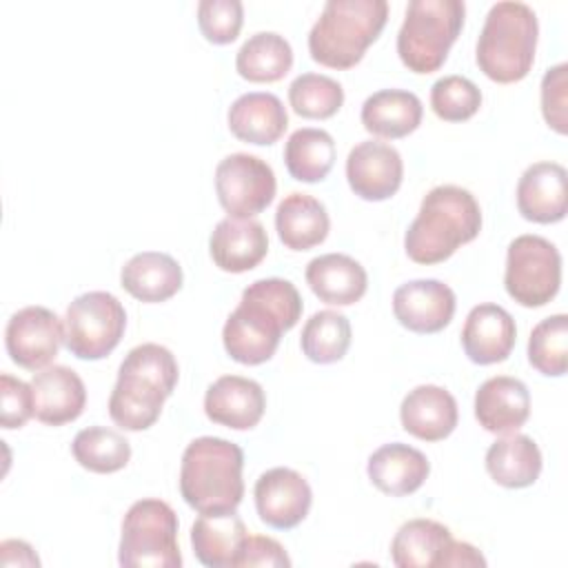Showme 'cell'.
<instances>
[{"mask_svg":"<svg viewBox=\"0 0 568 568\" xmlns=\"http://www.w3.org/2000/svg\"><path fill=\"white\" fill-rule=\"evenodd\" d=\"M424 115L422 100L413 91L382 89L368 95L362 104V124L368 133L386 140H397L413 133Z\"/></svg>","mask_w":568,"mask_h":568,"instance_id":"f1b7e54d","label":"cell"},{"mask_svg":"<svg viewBox=\"0 0 568 568\" xmlns=\"http://www.w3.org/2000/svg\"><path fill=\"white\" fill-rule=\"evenodd\" d=\"M0 408L2 428H22L33 417V390L31 384L2 373L0 375Z\"/></svg>","mask_w":568,"mask_h":568,"instance_id":"60d3db41","label":"cell"},{"mask_svg":"<svg viewBox=\"0 0 568 568\" xmlns=\"http://www.w3.org/2000/svg\"><path fill=\"white\" fill-rule=\"evenodd\" d=\"M306 284L326 304L351 306L368 286L366 268L346 253H324L306 264Z\"/></svg>","mask_w":568,"mask_h":568,"instance_id":"cb8c5ba5","label":"cell"},{"mask_svg":"<svg viewBox=\"0 0 568 568\" xmlns=\"http://www.w3.org/2000/svg\"><path fill=\"white\" fill-rule=\"evenodd\" d=\"M528 362L541 375L561 377L568 368V317L564 313L541 320L528 337Z\"/></svg>","mask_w":568,"mask_h":568,"instance_id":"d590c367","label":"cell"},{"mask_svg":"<svg viewBox=\"0 0 568 568\" xmlns=\"http://www.w3.org/2000/svg\"><path fill=\"white\" fill-rule=\"evenodd\" d=\"M253 566H266V568H282L291 566V559L284 550V546L264 535H246L235 568H253Z\"/></svg>","mask_w":568,"mask_h":568,"instance_id":"b9f144b4","label":"cell"},{"mask_svg":"<svg viewBox=\"0 0 568 568\" xmlns=\"http://www.w3.org/2000/svg\"><path fill=\"white\" fill-rule=\"evenodd\" d=\"M335 162V140L324 129L304 126L288 135L284 144V164L297 182H322Z\"/></svg>","mask_w":568,"mask_h":568,"instance_id":"d6a6232c","label":"cell"},{"mask_svg":"<svg viewBox=\"0 0 568 568\" xmlns=\"http://www.w3.org/2000/svg\"><path fill=\"white\" fill-rule=\"evenodd\" d=\"M302 317V295L293 282L282 277L255 280L242 291L240 304L226 317L222 342L231 359L257 366L268 362L282 333Z\"/></svg>","mask_w":568,"mask_h":568,"instance_id":"6da1fadb","label":"cell"},{"mask_svg":"<svg viewBox=\"0 0 568 568\" xmlns=\"http://www.w3.org/2000/svg\"><path fill=\"white\" fill-rule=\"evenodd\" d=\"M64 342V324L47 306H24L7 322L4 344L13 364L27 371L47 368Z\"/></svg>","mask_w":568,"mask_h":568,"instance_id":"7c38bea8","label":"cell"},{"mask_svg":"<svg viewBox=\"0 0 568 568\" xmlns=\"http://www.w3.org/2000/svg\"><path fill=\"white\" fill-rule=\"evenodd\" d=\"M253 497L257 515L266 526L291 530L308 515L313 490L297 470L277 466L257 477Z\"/></svg>","mask_w":568,"mask_h":568,"instance_id":"4fadbf2b","label":"cell"},{"mask_svg":"<svg viewBox=\"0 0 568 568\" xmlns=\"http://www.w3.org/2000/svg\"><path fill=\"white\" fill-rule=\"evenodd\" d=\"M226 120L237 140L260 146L277 142L288 126V113L282 100L266 91H251L235 98L229 106Z\"/></svg>","mask_w":568,"mask_h":568,"instance_id":"603a6c76","label":"cell"},{"mask_svg":"<svg viewBox=\"0 0 568 568\" xmlns=\"http://www.w3.org/2000/svg\"><path fill=\"white\" fill-rule=\"evenodd\" d=\"M486 470L504 488L532 486L541 473V450L532 437L508 433L488 446Z\"/></svg>","mask_w":568,"mask_h":568,"instance_id":"4dcf8cb0","label":"cell"},{"mask_svg":"<svg viewBox=\"0 0 568 568\" xmlns=\"http://www.w3.org/2000/svg\"><path fill=\"white\" fill-rule=\"evenodd\" d=\"M368 479L386 495L404 497L415 493L430 473L426 455L408 444L390 442L379 446L366 464Z\"/></svg>","mask_w":568,"mask_h":568,"instance_id":"d4e9b609","label":"cell"},{"mask_svg":"<svg viewBox=\"0 0 568 568\" xmlns=\"http://www.w3.org/2000/svg\"><path fill=\"white\" fill-rule=\"evenodd\" d=\"M561 284V255L541 235H519L508 244L504 286L521 306L537 308L548 304Z\"/></svg>","mask_w":568,"mask_h":568,"instance_id":"30bf717a","label":"cell"},{"mask_svg":"<svg viewBox=\"0 0 568 568\" xmlns=\"http://www.w3.org/2000/svg\"><path fill=\"white\" fill-rule=\"evenodd\" d=\"M244 453L224 437H197L182 453L180 495L200 515L235 510L244 497Z\"/></svg>","mask_w":568,"mask_h":568,"instance_id":"277c9868","label":"cell"},{"mask_svg":"<svg viewBox=\"0 0 568 568\" xmlns=\"http://www.w3.org/2000/svg\"><path fill=\"white\" fill-rule=\"evenodd\" d=\"M455 293L439 280H410L395 288V320L413 333H439L455 315Z\"/></svg>","mask_w":568,"mask_h":568,"instance_id":"9a60e30c","label":"cell"},{"mask_svg":"<svg viewBox=\"0 0 568 568\" xmlns=\"http://www.w3.org/2000/svg\"><path fill=\"white\" fill-rule=\"evenodd\" d=\"M271 164L251 153H231L215 166V193L229 217H253L275 197Z\"/></svg>","mask_w":568,"mask_h":568,"instance_id":"8fae6325","label":"cell"},{"mask_svg":"<svg viewBox=\"0 0 568 568\" xmlns=\"http://www.w3.org/2000/svg\"><path fill=\"white\" fill-rule=\"evenodd\" d=\"M457 566H486V559L475 546L453 539L444 557V568H457Z\"/></svg>","mask_w":568,"mask_h":568,"instance_id":"ee69618b","label":"cell"},{"mask_svg":"<svg viewBox=\"0 0 568 568\" xmlns=\"http://www.w3.org/2000/svg\"><path fill=\"white\" fill-rule=\"evenodd\" d=\"M120 282L140 302H166L182 288V266L169 253L142 251L122 266Z\"/></svg>","mask_w":568,"mask_h":568,"instance_id":"4316f807","label":"cell"},{"mask_svg":"<svg viewBox=\"0 0 568 568\" xmlns=\"http://www.w3.org/2000/svg\"><path fill=\"white\" fill-rule=\"evenodd\" d=\"M246 526L237 510L200 515L191 526V546L200 564L209 568H235Z\"/></svg>","mask_w":568,"mask_h":568,"instance_id":"484cf974","label":"cell"},{"mask_svg":"<svg viewBox=\"0 0 568 568\" xmlns=\"http://www.w3.org/2000/svg\"><path fill=\"white\" fill-rule=\"evenodd\" d=\"M120 566L142 568H180L182 555L178 546V515L155 497L131 504L122 519L118 546Z\"/></svg>","mask_w":568,"mask_h":568,"instance_id":"ba28073f","label":"cell"},{"mask_svg":"<svg viewBox=\"0 0 568 568\" xmlns=\"http://www.w3.org/2000/svg\"><path fill=\"white\" fill-rule=\"evenodd\" d=\"M404 178V162L395 146L379 140L357 142L346 158L351 191L368 202H382L397 193Z\"/></svg>","mask_w":568,"mask_h":568,"instance_id":"5bb4252c","label":"cell"},{"mask_svg":"<svg viewBox=\"0 0 568 568\" xmlns=\"http://www.w3.org/2000/svg\"><path fill=\"white\" fill-rule=\"evenodd\" d=\"M266 408L264 388L242 375H222L217 377L204 395V413L213 424L248 430L257 426Z\"/></svg>","mask_w":568,"mask_h":568,"instance_id":"ac0fdd59","label":"cell"},{"mask_svg":"<svg viewBox=\"0 0 568 568\" xmlns=\"http://www.w3.org/2000/svg\"><path fill=\"white\" fill-rule=\"evenodd\" d=\"M178 362L173 353L155 342L140 344L120 364L115 386L109 397V415L124 430L151 428L164 399L178 384Z\"/></svg>","mask_w":568,"mask_h":568,"instance_id":"7a4b0ae2","label":"cell"},{"mask_svg":"<svg viewBox=\"0 0 568 568\" xmlns=\"http://www.w3.org/2000/svg\"><path fill=\"white\" fill-rule=\"evenodd\" d=\"M209 251L217 268L226 273H246L268 253V235L262 222L224 217L209 237Z\"/></svg>","mask_w":568,"mask_h":568,"instance_id":"44dd1931","label":"cell"},{"mask_svg":"<svg viewBox=\"0 0 568 568\" xmlns=\"http://www.w3.org/2000/svg\"><path fill=\"white\" fill-rule=\"evenodd\" d=\"M302 353L315 364L339 362L351 346V322L339 311L313 313L300 335Z\"/></svg>","mask_w":568,"mask_h":568,"instance_id":"e575fe53","label":"cell"},{"mask_svg":"<svg viewBox=\"0 0 568 568\" xmlns=\"http://www.w3.org/2000/svg\"><path fill=\"white\" fill-rule=\"evenodd\" d=\"M33 415L49 426H62L78 419L87 404L82 377L69 366H47L33 373Z\"/></svg>","mask_w":568,"mask_h":568,"instance_id":"e0dca14e","label":"cell"},{"mask_svg":"<svg viewBox=\"0 0 568 568\" xmlns=\"http://www.w3.org/2000/svg\"><path fill=\"white\" fill-rule=\"evenodd\" d=\"M430 106L439 120L464 122L479 111L481 91L464 75H444L430 87Z\"/></svg>","mask_w":568,"mask_h":568,"instance_id":"74e56055","label":"cell"},{"mask_svg":"<svg viewBox=\"0 0 568 568\" xmlns=\"http://www.w3.org/2000/svg\"><path fill=\"white\" fill-rule=\"evenodd\" d=\"M275 229L286 248L308 251L326 240L331 217L317 197L295 191L277 204Z\"/></svg>","mask_w":568,"mask_h":568,"instance_id":"83f0119b","label":"cell"},{"mask_svg":"<svg viewBox=\"0 0 568 568\" xmlns=\"http://www.w3.org/2000/svg\"><path fill=\"white\" fill-rule=\"evenodd\" d=\"M293 111L308 120H326L344 104V89L337 80L324 73H302L288 87Z\"/></svg>","mask_w":568,"mask_h":568,"instance_id":"8d00e7d4","label":"cell"},{"mask_svg":"<svg viewBox=\"0 0 568 568\" xmlns=\"http://www.w3.org/2000/svg\"><path fill=\"white\" fill-rule=\"evenodd\" d=\"M457 402L435 384H419L406 393L399 406V419L406 433L424 442H439L457 426Z\"/></svg>","mask_w":568,"mask_h":568,"instance_id":"7402d4cb","label":"cell"},{"mask_svg":"<svg viewBox=\"0 0 568 568\" xmlns=\"http://www.w3.org/2000/svg\"><path fill=\"white\" fill-rule=\"evenodd\" d=\"M517 209L521 217L552 224L566 217V169L559 162H535L517 182Z\"/></svg>","mask_w":568,"mask_h":568,"instance_id":"ffe728a7","label":"cell"},{"mask_svg":"<svg viewBox=\"0 0 568 568\" xmlns=\"http://www.w3.org/2000/svg\"><path fill=\"white\" fill-rule=\"evenodd\" d=\"M386 20V0H328L308 31L311 58L328 69H351L379 38Z\"/></svg>","mask_w":568,"mask_h":568,"instance_id":"8992f818","label":"cell"},{"mask_svg":"<svg viewBox=\"0 0 568 568\" xmlns=\"http://www.w3.org/2000/svg\"><path fill=\"white\" fill-rule=\"evenodd\" d=\"M453 541L450 530L435 519H410L390 541V559L397 568H444Z\"/></svg>","mask_w":568,"mask_h":568,"instance_id":"f546056e","label":"cell"},{"mask_svg":"<svg viewBox=\"0 0 568 568\" xmlns=\"http://www.w3.org/2000/svg\"><path fill=\"white\" fill-rule=\"evenodd\" d=\"M244 7L240 0H200L197 24L202 36L213 44H229L240 36Z\"/></svg>","mask_w":568,"mask_h":568,"instance_id":"f35d334b","label":"cell"},{"mask_svg":"<svg viewBox=\"0 0 568 568\" xmlns=\"http://www.w3.org/2000/svg\"><path fill=\"white\" fill-rule=\"evenodd\" d=\"M475 417L484 430L495 435L519 430L530 417L526 384L510 375L488 377L475 393Z\"/></svg>","mask_w":568,"mask_h":568,"instance_id":"d6986e66","label":"cell"},{"mask_svg":"<svg viewBox=\"0 0 568 568\" xmlns=\"http://www.w3.org/2000/svg\"><path fill=\"white\" fill-rule=\"evenodd\" d=\"M126 311L120 300L106 291L78 295L64 315V346L78 359H102L122 339Z\"/></svg>","mask_w":568,"mask_h":568,"instance_id":"9c48e42d","label":"cell"},{"mask_svg":"<svg viewBox=\"0 0 568 568\" xmlns=\"http://www.w3.org/2000/svg\"><path fill=\"white\" fill-rule=\"evenodd\" d=\"M71 453L82 468L98 475H109L122 470L129 464L131 444L122 433L113 428L89 426L75 435Z\"/></svg>","mask_w":568,"mask_h":568,"instance_id":"836d02e7","label":"cell"},{"mask_svg":"<svg viewBox=\"0 0 568 568\" xmlns=\"http://www.w3.org/2000/svg\"><path fill=\"white\" fill-rule=\"evenodd\" d=\"M0 564L2 566H40V559L27 541L4 539L0 544Z\"/></svg>","mask_w":568,"mask_h":568,"instance_id":"7bdbcfd3","label":"cell"},{"mask_svg":"<svg viewBox=\"0 0 568 568\" xmlns=\"http://www.w3.org/2000/svg\"><path fill=\"white\" fill-rule=\"evenodd\" d=\"M517 342V326L513 315L493 302L470 308L462 328V346L470 362L479 366L508 359Z\"/></svg>","mask_w":568,"mask_h":568,"instance_id":"2e32d148","label":"cell"},{"mask_svg":"<svg viewBox=\"0 0 568 568\" xmlns=\"http://www.w3.org/2000/svg\"><path fill=\"white\" fill-rule=\"evenodd\" d=\"M464 0H410L397 33V53L413 73L437 71L464 27Z\"/></svg>","mask_w":568,"mask_h":568,"instance_id":"52a82bcc","label":"cell"},{"mask_svg":"<svg viewBox=\"0 0 568 568\" xmlns=\"http://www.w3.org/2000/svg\"><path fill=\"white\" fill-rule=\"evenodd\" d=\"M481 231V209L468 189L439 184L430 189L404 235L406 255L417 264H439Z\"/></svg>","mask_w":568,"mask_h":568,"instance_id":"3957f363","label":"cell"},{"mask_svg":"<svg viewBox=\"0 0 568 568\" xmlns=\"http://www.w3.org/2000/svg\"><path fill=\"white\" fill-rule=\"evenodd\" d=\"M293 67L288 40L275 31L253 33L235 55L237 73L248 82H277Z\"/></svg>","mask_w":568,"mask_h":568,"instance_id":"1f68e13d","label":"cell"},{"mask_svg":"<svg viewBox=\"0 0 568 568\" xmlns=\"http://www.w3.org/2000/svg\"><path fill=\"white\" fill-rule=\"evenodd\" d=\"M566 104H568V64L559 62L550 67L541 78V113L546 124L561 135L568 131Z\"/></svg>","mask_w":568,"mask_h":568,"instance_id":"ab89813d","label":"cell"},{"mask_svg":"<svg viewBox=\"0 0 568 568\" xmlns=\"http://www.w3.org/2000/svg\"><path fill=\"white\" fill-rule=\"evenodd\" d=\"M537 38L539 22L532 7L517 0L495 2L477 38L475 62L499 84L519 82L532 69Z\"/></svg>","mask_w":568,"mask_h":568,"instance_id":"5b68a950","label":"cell"}]
</instances>
